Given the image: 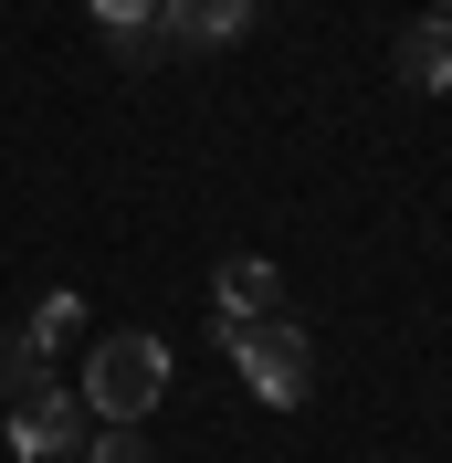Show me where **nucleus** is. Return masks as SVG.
<instances>
[{
	"instance_id": "obj_1",
	"label": "nucleus",
	"mask_w": 452,
	"mask_h": 463,
	"mask_svg": "<svg viewBox=\"0 0 452 463\" xmlns=\"http://www.w3.org/2000/svg\"><path fill=\"white\" fill-rule=\"evenodd\" d=\"M169 401V347L158 337H95V358H85V411H106V421H147V411Z\"/></svg>"
},
{
	"instance_id": "obj_2",
	"label": "nucleus",
	"mask_w": 452,
	"mask_h": 463,
	"mask_svg": "<svg viewBox=\"0 0 452 463\" xmlns=\"http://www.w3.org/2000/svg\"><path fill=\"white\" fill-rule=\"evenodd\" d=\"M221 347H231V369L253 379V401L263 411H295L315 390V347H306V326H284V317H263V326H221Z\"/></svg>"
},
{
	"instance_id": "obj_3",
	"label": "nucleus",
	"mask_w": 452,
	"mask_h": 463,
	"mask_svg": "<svg viewBox=\"0 0 452 463\" xmlns=\"http://www.w3.org/2000/svg\"><path fill=\"white\" fill-rule=\"evenodd\" d=\"M11 453H22V463H63V453H85V401H63V390L22 401V411H11Z\"/></svg>"
},
{
	"instance_id": "obj_4",
	"label": "nucleus",
	"mask_w": 452,
	"mask_h": 463,
	"mask_svg": "<svg viewBox=\"0 0 452 463\" xmlns=\"http://www.w3.org/2000/svg\"><path fill=\"white\" fill-rule=\"evenodd\" d=\"M274 306H284V274L263 253H231L221 274H211V326H263Z\"/></svg>"
},
{
	"instance_id": "obj_5",
	"label": "nucleus",
	"mask_w": 452,
	"mask_h": 463,
	"mask_svg": "<svg viewBox=\"0 0 452 463\" xmlns=\"http://www.w3.org/2000/svg\"><path fill=\"white\" fill-rule=\"evenodd\" d=\"M158 32L211 53V43H242L253 32V0H158Z\"/></svg>"
},
{
	"instance_id": "obj_6",
	"label": "nucleus",
	"mask_w": 452,
	"mask_h": 463,
	"mask_svg": "<svg viewBox=\"0 0 452 463\" xmlns=\"http://www.w3.org/2000/svg\"><path fill=\"white\" fill-rule=\"evenodd\" d=\"M390 63H400V85H410V95H442V85H452V22H442V11H431V22H410Z\"/></svg>"
},
{
	"instance_id": "obj_7",
	"label": "nucleus",
	"mask_w": 452,
	"mask_h": 463,
	"mask_svg": "<svg viewBox=\"0 0 452 463\" xmlns=\"http://www.w3.org/2000/svg\"><path fill=\"white\" fill-rule=\"evenodd\" d=\"M53 390V369H42V337L32 326H0V411H22Z\"/></svg>"
},
{
	"instance_id": "obj_8",
	"label": "nucleus",
	"mask_w": 452,
	"mask_h": 463,
	"mask_svg": "<svg viewBox=\"0 0 452 463\" xmlns=\"http://www.w3.org/2000/svg\"><path fill=\"white\" fill-rule=\"evenodd\" d=\"M95 32H116V53L147 63L158 53V0H95Z\"/></svg>"
},
{
	"instance_id": "obj_9",
	"label": "nucleus",
	"mask_w": 452,
	"mask_h": 463,
	"mask_svg": "<svg viewBox=\"0 0 452 463\" xmlns=\"http://www.w3.org/2000/svg\"><path fill=\"white\" fill-rule=\"evenodd\" d=\"M32 337H42V358H53V347H74V337H85V295H42V306H32Z\"/></svg>"
},
{
	"instance_id": "obj_10",
	"label": "nucleus",
	"mask_w": 452,
	"mask_h": 463,
	"mask_svg": "<svg viewBox=\"0 0 452 463\" xmlns=\"http://www.w3.org/2000/svg\"><path fill=\"white\" fill-rule=\"evenodd\" d=\"M85 463H158V453H147V432H137V421H106V432L85 442Z\"/></svg>"
},
{
	"instance_id": "obj_11",
	"label": "nucleus",
	"mask_w": 452,
	"mask_h": 463,
	"mask_svg": "<svg viewBox=\"0 0 452 463\" xmlns=\"http://www.w3.org/2000/svg\"><path fill=\"white\" fill-rule=\"evenodd\" d=\"M431 11H442V22H452V0H431Z\"/></svg>"
}]
</instances>
